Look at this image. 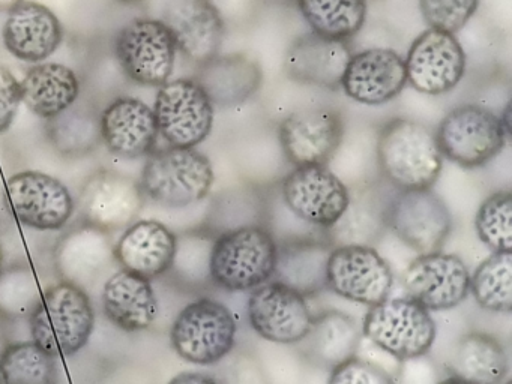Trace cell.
I'll return each mask as SVG.
<instances>
[{
  "label": "cell",
  "mask_w": 512,
  "mask_h": 384,
  "mask_svg": "<svg viewBox=\"0 0 512 384\" xmlns=\"http://www.w3.org/2000/svg\"><path fill=\"white\" fill-rule=\"evenodd\" d=\"M377 159L386 179L400 191L431 188L443 164L436 132L410 119L391 120L383 126Z\"/></svg>",
  "instance_id": "cell-1"
},
{
  "label": "cell",
  "mask_w": 512,
  "mask_h": 384,
  "mask_svg": "<svg viewBox=\"0 0 512 384\" xmlns=\"http://www.w3.org/2000/svg\"><path fill=\"white\" fill-rule=\"evenodd\" d=\"M94 321L91 300L82 287L59 282L47 288L32 309V338L56 359L73 356L88 344Z\"/></svg>",
  "instance_id": "cell-2"
},
{
  "label": "cell",
  "mask_w": 512,
  "mask_h": 384,
  "mask_svg": "<svg viewBox=\"0 0 512 384\" xmlns=\"http://www.w3.org/2000/svg\"><path fill=\"white\" fill-rule=\"evenodd\" d=\"M278 248L260 225H244L221 234L212 246V279L227 291L254 290L274 276Z\"/></svg>",
  "instance_id": "cell-3"
},
{
  "label": "cell",
  "mask_w": 512,
  "mask_h": 384,
  "mask_svg": "<svg viewBox=\"0 0 512 384\" xmlns=\"http://www.w3.org/2000/svg\"><path fill=\"white\" fill-rule=\"evenodd\" d=\"M212 183L214 170L203 153L194 147L170 146L149 153L140 189L160 206L178 209L202 201Z\"/></svg>",
  "instance_id": "cell-4"
},
{
  "label": "cell",
  "mask_w": 512,
  "mask_h": 384,
  "mask_svg": "<svg viewBox=\"0 0 512 384\" xmlns=\"http://www.w3.org/2000/svg\"><path fill=\"white\" fill-rule=\"evenodd\" d=\"M362 335L395 359H416L430 351L436 323L430 311L412 297H386L368 309Z\"/></svg>",
  "instance_id": "cell-5"
},
{
  "label": "cell",
  "mask_w": 512,
  "mask_h": 384,
  "mask_svg": "<svg viewBox=\"0 0 512 384\" xmlns=\"http://www.w3.org/2000/svg\"><path fill=\"white\" fill-rule=\"evenodd\" d=\"M236 327L232 312L217 300H196L179 312L173 323L172 339L176 353L196 365H214L235 345Z\"/></svg>",
  "instance_id": "cell-6"
},
{
  "label": "cell",
  "mask_w": 512,
  "mask_h": 384,
  "mask_svg": "<svg viewBox=\"0 0 512 384\" xmlns=\"http://www.w3.org/2000/svg\"><path fill=\"white\" fill-rule=\"evenodd\" d=\"M502 120L487 108L461 105L440 122L436 132L440 152L463 168H478L496 158L506 144Z\"/></svg>",
  "instance_id": "cell-7"
},
{
  "label": "cell",
  "mask_w": 512,
  "mask_h": 384,
  "mask_svg": "<svg viewBox=\"0 0 512 384\" xmlns=\"http://www.w3.org/2000/svg\"><path fill=\"white\" fill-rule=\"evenodd\" d=\"M158 134L175 147H196L211 134L214 104L196 80L167 81L154 105Z\"/></svg>",
  "instance_id": "cell-8"
},
{
  "label": "cell",
  "mask_w": 512,
  "mask_h": 384,
  "mask_svg": "<svg viewBox=\"0 0 512 384\" xmlns=\"http://www.w3.org/2000/svg\"><path fill=\"white\" fill-rule=\"evenodd\" d=\"M176 44L163 20L137 18L119 32L116 56L125 74L140 86L158 87L175 68Z\"/></svg>",
  "instance_id": "cell-9"
},
{
  "label": "cell",
  "mask_w": 512,
  "mask_h": 384,
  "mask_svg": "<svg viewBox=\"0 0 512 384\" xmlns=\"http://www.w3.org/2000/svg\"><path fill=\"white\" fill-rule=\"evenodd\" d=\"M386 225L419 254L440 251L452 230L445 201L428 189L400 191L386 206Z\"/></svg>",
  "instance_id": "cell-10"
},
{
  "label": "cell",
  "mask_w": 512,
  "mask_h": 384,
  "mask_svg": "<svg viewBox=\"0 0 512 384\" xmlns=\"http://www.w3.org/2000/svg\"><path fill=\"white\" fill-rule=\"evenodd\" d=\"M326 285L343 299L373 306L389 297L394 275L376 249L350 243L329 252Z\"/></svg>",
  "instance_id": "cell-11"
},
{
  "label": "cell",
  "mask_w": 512,
  "mask_h": 384,
  "mask_svg": "<svg viewBox=\"0 0 512 384\" xmlns=\"http://www.w3.org/2000/svg\"><path fill=\"white\" fill-rule=\"evenodd\" d=\"M247 311L257 335L277 344H299L314 318L304 294L280 281L254 288Z\"/></svg>",
  "instance_id": "cell-12"
},
{
  "label": "cell",
  "mask_w": 512,
  "mask_h": 384,
  "mask_svg": "<svg viewBox=\"0 0 512 384\" xmlns=\"http://www.w3.org/2000/svg\"><path fill=\"white\" fill-rule=\"evenodd\" d=\"M404 65L413 89L437 96L460 83L466 72V53L455 33L430 27L413 41Z\"/></svg>",
  "instance_id": "cell-13"
},
{
  "label": "cell",
  "mask_w": 512,
  "mask_h": 384,
  "mask_svg": "<svg viewBox=\"0 0 512 384\" xmlns=\"http://www.w3.org/2000/svg\"><path fill=\"white\" fill-rule=\"evenodd\" d=\"M5 201L20 222L40 231L61 230L74 210L67 186L38 171H23L10 177L5 185Z\"/></svg>",
  "instance_id": "cell-14"
},
{
  "label": "cell",
  "mask_w": 512,
  "mask_h": 384,
  "mask_svg": "<svg viewBox=\"0 0 512 384\" xmlns=\"http://www.w3.org/2000/svg\"><path fill=\"white\" fill-rule=\"evenodd\" d=\"M283 197L293 215L328 228L343 216L350 201L347 186L325 165L296 167L284 179Z\"/></svg>",
  "instance_id": "cell-15"
},
{
  "label": "cell",
  "mask_w": 512,
  "mask_h": 384,
  "mask_svg": "<svg viewBox=\"0 0 512 384\" xmlns=\"http://www.w3.org/2000/svg\"><path fill=\"white\" fill-rule=\"evenodd\" d=\"M470 273L457 255L440 251L416 257L403 275L407 296L428 311H443L460 305L469 294Z\"/></svg>",
  "instance_id": "cell-16"
},
{
  "label": "cell",
  "mask_w": 512,
  "mask_h": 384,
  "mask_svg": "<svg viewBox=\"0 0 512 384\" xmlns=\"http://www.w3.org/2000/svg\"><path fill=\"white\" fill-rule=\"evenodd\" d=\"M343 134V119L331 107L295 111L280 126L281 146L296 167L328 164L340 147Z\"/></svg>",
  "instance_id": "cell-17"
},
{
  "label": "cell",
  "mask_w": 512,
  "mask_h": 384,
  "mask_svg": "<svg viewBox=\"0 0 512 384\" xmlns=\"http://www.w3.org/2000/svg\"><path fill=\"white\" fill-rule=\"evenodd\" d=\"M406 84L404 59L389 48H368L352 54L340 81L350 99L365 105L392 101Z\"/></svg>",
  "instance_id": "cell-18"
},
{
  "label": "cell",
  "mask_w": 512,
  "mask_h": 384,
  "mask_svg": "<svg viewBox=\"0 0 512 384\" xmlns=\"http://www.w3.org/2000/svg\"><path fill=\"white\" fill-rule=\"evenodd\" d=\"M163 21L176 48L193 62L217 56L224 39V21L212 0H170Z\"/></svg>",
  "instance_id": "cell-19"
},
{
  "label": "cell",
  "mask_w": 512,
  "mask_h": 384,
  "mask_svg": "<svg viewBox=\"0 0 512 384\" xmlns=\"http://www.w3.org/2000/svg\"><path fill=\"white\" fill-rule=\"evenodd\" d=\"M140 185L115 171L95 174L82 192V213L95 230H118L133 221L142 207Z\"/></svg>",
  "instance_id": "cell-20"
},
{
  "label": "cell",
  "mask_w": 512,
  "mask_h": 384,
  "mask_svg": "<svg viewBox=\"0 0 512 384\" xmlns=\"http://www.w3.org/2000/svg\"><path fill=\"white\" fill-rule=\"evenodd\" d=\"M4 44L17 59L40 62L52 56L64 41L61 21L52 9L23 0L8 12Z\"/></svg>",
  "instance_id": "cell-21"
},
{
  "label": "cell",
  "mask_w": 512,
  "mask_h": 384,
  "mask_svg": "<svg viewBox=\"0 0 512 384\" xmlns=\"http://www.w3.org/2000/svg\"><path fill=\"white\" fill-rule=\"evenodd\" d=\"M100 134L107 149L125 159L148 156L158 137L154 110L136 98H119L104 110Z\"/></svg>",
  "instance_id": "cell-22"
},
{
  "label": "cell",
  "mask_w": 512,
  "mask_h": 384,
  "mask_svg": "<svg viewBox=\"0 0 512 384\" xmlns=\"http://www.w3.org/2000/svg\"><path fill=\"white\" fill-rule=\"evenodd\" d=\"M350 53L347 41L323 38L311 32L299 36L284 57V69L292 80L335 89L340 86Z\"/></svg>",
  "instance_id": "cell-23"
},
{
  "label": "cell",
  "mask_w": 512,
  "mask_h": 384,
  "mask_svg": "<svg viewBox=\"0 0 512 384\" xmlns=\"http://www.w3.org/2000/svg\"><path fill=\"white\" fill-rule=\"evenodd\" d=\"M176 236L158 221H139L125 230L115 246V257L124 269L152 279L172 267L176 257Z\"/></svg>",
  "instance_id": "cell-24"
},
{
  "label": "cell",
  "mask_w": 512,
  "mask_h": 384,
  "mask_svg": "<svg viewBox=\"0 0 512 384\" xmlns=\"http://www.w3.org/2000/svg\"><path fill=\"white\" fill-rule=\"evenodd\" d=\"M103 305L106 317L127 332L148 329L158 315V300L149 279L127 269L107 279Z\"/></svg>",
  "instance_id": "cell-25"
},
{
  "label": "cell",
  "mask_w": 512,
  "mask_h": 384,
  "mask_svg": "<svg viewBox=\"0 0 512 384\" xmlns=\"http://www.w3.org/2000/svg\"><path fill=\"white\" fill-rule=\"evenodd\" d=\"M76 72L61 63H41L20 81L22 102L37 116L55 119L79 98Z\"/></svg>",
  "instance_id": "cell-26"
},
{
  "label": "cell",
  "mask_w": 512,
  "mask_h": 384,
  "mask_svg": "<svg viewBox=\"0 0 512 384\" xmlns=\"http://www.w3.org/2000/svg\"><path fill=\"white\" fill-rule=\"evenodd\" d=\"M197 83L208 93L212 104L233 107L250 99L262 86V69L244 54L215 56L202 63Z\"/></svg>",
  "instance_id": "cell-27"
},
{
  "label": "cell",
  "mask_w": 512,
  "mask_h": 384,
  "mask_svg": "<svg viewBox=\"0 0 512 384\" xmlns=\"http://www.w3.org/2000/svg\"><path fill=\"white\" fill-rule=\"evenodd\" d=\"M361 330L350 315L326 311L313 318L310 332L302 339V351L310 362L332 369L355 356Z\"/></svg>",
  "instance_id": "cell-28"
},
{
  "label": "cell",
  "mask_w": 512,
  "mask_h": 384,
  "mask_svg": "<svg viewBox=\"0 0 512 384\" xmlns=\"http://www.w3.org/2000/svg\"><path fill=\"white\" fill-rule=\"evenodd\" d=\"M509 372L508 356L499 339L487 333L473 332L458 342L452 360V374L463 381L497 384Z\"/></svg>",
  "instance_id": "cell-29"
},
{
  "label": "cell",
  "mask_w": 512,
  "mask_h": 384,
  "mask_svg": "<svg viewBox=\"0 0 512 384\" xmlns=\"http://www.w3.org/2000/svg\"><path fill=\"white\" fill-rule=\"evenodd\" d=\"M329 249L322 243L296 242L278 249L277 281L295 288L304 296L326 287V261Z\"/></svg>",
  "instance_id": "cell-30"
},
{
  "label": "cell",
  "mask_w": 512,
  "mask_h": 384,
  "mask_svg": "<svg viewBox=\"0 0 512 384\" xmlns=\"http://www.w3.org/2000/svg\"><path fill=\"white\" fill-rule=\"evenodd\" d=\"M298 6L314 33L349 41L364 26L368 0H298Z\"/></svg>",
  "instance_id": "cell-31"
},
{
  "label": "cell",
  "mask_w": 512,
  "mask_h": 384,
  "mask_svg": "<svg viewBox=\"0 0 512 384\" xmlns=\"http://www.w3.org/2000/svg\"><path fill=\"white\" fill-rule=\"evenodd\" d=\"M469 291L487 311L509 314L512 309L511 252H494L485 258L470 276Z\"/></svg>",
  "instance_id": "cell-32"
},
{
  "label": "cell",
  "mask_w": 512,
  "mask_h": 384,
  "mask_svg": "<svg viewBox=\"0 0 512 384\" xmlns=\"http://www.w3.org/2000/svg\"><path fill=\"white\" fill-rule=\"evenodd\" d=\"M0 378L5 383H55L56 357L35 341L7 345L0 351Z\"/></svg>",
  "instance_id": "cell-33"
},
{
  "label": "cell",
  "mask_w": 512,
  "mask_h": 384,
  "mask_svg": "<svg viewBox=\"0 0 512 384\" xmlns=\"http://www.w3.org/2000/svg\"><path fill=\"white\" fill-rule=\"evenodd\" d=\"M476 233L493 252L512 249L511 191H497L482 201L475 218Z\"/></svg>",
  "instance_id": "cell-34"
},
{
  "label": "cell",
  "mask_w": 512,
  "mask_h": 384,
  "mask_svg": "<svg viewBox=\"0 0 512 384\" xmlns=\"http://www.w3.org/2000/svg\"><path fill=\"white\" fill-rule=\"evenodd\" d=\"M419 6L428 26L457 33L475 14L479 0H419Z\"/></svg>",
  "instance_id": "cell-35"
},
{
  "label": "cell",
  "mask_w": 512,
  "mask_h": 384,
  "mask_svg": "<svg viewBox=\"0 0 512 384\" xmlns=\"http://www.w3.org/2000/svg\"><path fill=\"white\" fill-rule=\"evenodd\" d=\"M329 383L386 384L392 383V377L376 363L359 359L355 354L331 369Z\"/></svg>",
  "instance_id": "cell-36"
},
{
  "label": "cell",
  "mask_w": 512,
  "mask_h": 384,
  "mask_svg": "<svg viewBox=\"0 0 512 384\" xmlns=\"http://www.w3.org/2000/svg\"><path fill=\"white\" fill-rule=\"evenodd\" d=\"M22 102L20 81L11 74L10 69L0 66V134L7 131L16 117Z\"/></svg>",
  "instance_id": "cell-37"
},
{
  "label": "cell",
  "mask_w": 512,
  "mask_h": 384,
  "mask_svg": "<svg viewBox=\"0 0 512 384\" xmlns=\"http://www.w3.org/2000/svg\"><path fill=\"white\" fill-rule=\"evenodd\" d=\"M173 383H214L218 381L212 375L199 374V372H185L173 378Z\"/></svg>",
  "instance_id": "cell-38"
},
{
  "label": "cell",
  "mask_w": 512,
  "mask_h": 384,
  "mask_svg": "<svg viewBox=\"0 0 512 384\" xmlns=\"http://www.w3.org/2000/svg\"><path fill=\"white\" fill-rule=\"evenodd\" d=\"M20 2H23V0H0V12H10Z\"/></svg>",
  "instance_id": "cell-39"
},
{
  "label": "cell",
  "mask_w": 512,
  "mask_h": 384,
  "mask_svg": "<svg viewBox=\"0 0 512 384\" xmlns=\"http://www.w3.org/2000/svg\"><path fill=\"white\" fill-rule=\"evenodd\" d=\"M119 2H122V3H139V2H142V0H119Z\"/></svg>",
  "instance_id": "cell-40"
},
{
  "label": "cell",
  "mask_w": 512,
  "mask_h": 384,
  "mask_svg": "<svg viewBox=\"0 0 512 384\" xmlns=\"http://www.w3.org/2000/svg\"><path fill=\"white\" fill-rule=\"evenodd\" d=\"M0 275H2V251H0Z\"/></svg>",
  "instance_id": "cell-41"
},
{
  "label": "cell",
  "mask_w": 512,
  "mask_h": 384,
  "mask_svg": "<svg viewBox=\"0 0 512 384\" xmlns=\"http://www.w3.org/2000/svg\"><path fill=\"white\" fill-rule=\"evenodd\" d=\"M0 335H2V332H0ZM0 339H2V336H0Z\"/></svg>",
  "instance_id": "cell-42"
}]
</instances>
